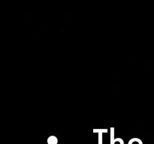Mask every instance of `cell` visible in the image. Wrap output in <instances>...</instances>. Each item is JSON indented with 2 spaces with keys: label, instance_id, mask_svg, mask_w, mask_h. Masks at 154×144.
<instances>
[]
</instances>
